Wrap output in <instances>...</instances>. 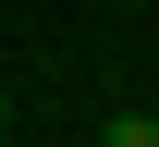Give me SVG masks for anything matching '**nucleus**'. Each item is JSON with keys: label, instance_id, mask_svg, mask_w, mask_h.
I'll use <instances>...</instances> for the list:
<instances>
[{"label": "nucleus", "instance_id": "obj_2", "mask_svg": "<svg viewBox=\"0 0 159 147\" xmlns=\"http://www.w3.org/2000/svg\"><path fill=\"white\" fill-rule=\"evenodd\" d=\"M0 135H12V86H0Z\"/></svg>", "mask_w": 159, "mask_h": 147}, {"label": "nucleus", "instance_id": "obj_1", "mask_svg": "<svg viewBox=\"0 0 159 147\" xmlns=\"http://www.w3.org/2000/svg\"><path fill=\"white\" fill-rule=\"evenodd\" d=\"M98 147H159V110H110V123H98Z\"/></svg>", "mask_w": 159, "mask_h": 147}]
</instances>
